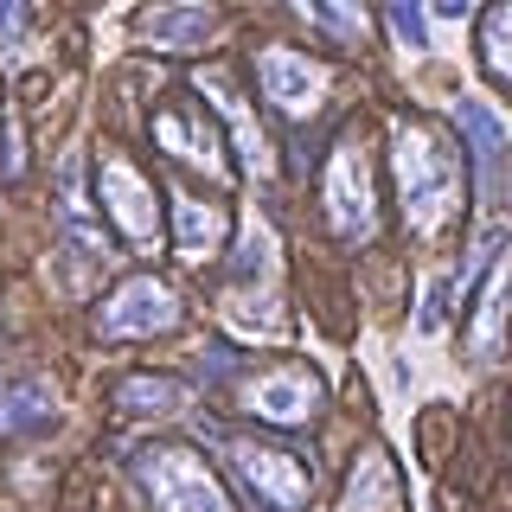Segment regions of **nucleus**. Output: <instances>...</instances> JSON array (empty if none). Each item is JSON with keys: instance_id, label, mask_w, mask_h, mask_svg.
<instances>
[{"instance_id": "obj_8", "label": "nucleus", "mask_w": 512, "mask_h": 512, "mask_svg": "<svg viewBox=\"0 0 512 512\" xmlns=\"http://www.w3.org/2000/svg\"><path fill=\"white\" fill-rule=\"evenodd\" d=\"M327 218L340 237H372L378 231V199H372V167L359 141H340L327 167Z\"/></svg>"}, {"instance_id": "obj_9", "label": "nucleus", "mask_w": 512, "mask_h": 512, "mask_svg": "<svg viewBox=\"0 0 512 512\" xmlns=\"http://www.w3.org/2000/svg\"><path fill=\"white\" fill-rule=\"evenodd\" d=\"M340 512H404V474H397V461H391L384 442H365L359 455H352Z\"/></svg>"}, {"instance_id": "obj_13", "label": "nucleus", "mask_w": 512, "mask_h": 512, "mask_svg": "<svg viewBox=\"0 0 512 512\" xmlns=\"http://www.w3.org/2000/svg\"><path fill=\"white\" fill-rule=\"evenodd\" d=\"M173 244H180L186 263H205V256H218L224 244V205H205V199H173Z\"/></svg>"}, {"instance_id": "obj_18", "label": "nucleus", "mask_w": 512, "mask_h": 512, "mask_svg": "<svg viewBox=\"0 0 512 512\" xmlns=\"http://www.w3.org/2000/svg\"><path fill=\"white\" fill-rule=\"evenodd\" d=\"M180 378H122L116 384V410H128V416H167V410H180Z\"/></svg>"}, {"instance_id": "obj_1", "label": "nucleus", "mask_w": 512, "mask_h": 512, "mask_svg": "<svg viewBox=\"0 0 512 512\" xmlns=\"http://www.w3.org/2000/svg\"><path fill=\"white\" fill-rule=\"evenodd\" d=\"M391 160H397V192H404V224L410 237H442L448 218L461 212V167L442 148V135L423 116L391 122Z\"/></svg>"}, {"instance_id": "obj_4", "label": "nucleus", "mask_w": 512, "mask_h": 512, "mask_svg": "<svg viewBox=\"0 0 512 512\" xmlns=\"http://www.w3.org/2000/svg\"><path fill=\"white\" fill-rule=\"evenodd\" d=\"M173 327H180V295L160 276H128L96 308V333L103 340H154V333H173Z\"/></svg>"}, {"instance_id": "obj_12", "label": "nucleus", "mask_w": 512, "mask_h": 512, "mask_svg": "<svg viewBox=\"0 0 512 512\" xmlns=\"http://www.w3.org/2000/svg\"><path fill=\"white\" fill-rule=\"evenodd\" d=\"M154 141H160V148H167L173 160H180V167H205V173H212V180L224 173L212 122H205L199 109H186V103H167V109H160V116H154Z\"/></svg>"}, {"instance_id": "obj_6", "label": "nucleus", "mask_w": 512, "mask_h": 512, "mask_svg": "<svg viewBox=\"0 0 512 512\" xmlns=\"http://www.w3.org/2000/svg\"><path fill=\"white\" fill-rule=\"evenodd\" d=\"M256 84H263V96L288 122H301V116H314L320 96H327V64L295 52V45H263V52H256Z\"/></svg>"}, {"instance_id": "obj_5", "label": "nucleus", "mask_w": 512, "mask_h": 512, "mask_svg": "<svg viewBox=\"0 0 512 512\" xmlns=\"http://www.w3.org/2000/svg\"><path fill=\"white\" fill-rule=\"evenodd\" d=\"M231 461H237L244 487L263 506H276V512H301V506H308V493H314V461L308 455L276 448V442H237Z\"/></svg>"}, {"instance_id": "obj_11", "label": "nucleus", "mask_w": 512, "mask_h": 512, "mask_svg": "<svg viewBox=\"0 0 512 512\" xmlns=\"http://www.w3.org/2000/svg\"><path fill=\"white\" fill-rule=\"evenodd\" d=\"M58 224L84 263H109V237L84 199V154H64V167H58Z\"/></svg>"}, {"instance_id": "obj_16", "label": "nucleus", "mask_w": 512, "mask_h": 512, "mask_svg": "<svg viewBox=\"0 0 512 512\" xmlns=\"http://www.w3.org/2000/svg\"><path fill=\"white\" fill-rule=\"evenodd\" d=\"M500 314H506V269H500V256H493V263H487V282H480L474 327H468L474 359H493V352H500Z\"/></svg>"}, {"instance_id": "obj_23", "label": "nucleus", "mask_w": 512, "mask_h": 512, "mask_svg": "<svg viewBox=\"0 0 512 512\" xmlns=\"http://www.w3.org/2000/svg\"><path fill=\"white\" fill-rule=\"evenodd\" d=\"M13 20H20V13H13V7H0V32H13Z\"/></svg>"}, {"instance_id": "obj_2", "label": "nucleus", "mask_w": 512, "mask_h": 512, "mask_svg": "<svg viewBox=\"0 0 512 512\" xmlns=\"http://www.w3.org/2000/svg\"><path fill=\"white\" fill-rule=\"evenodd\" d=\"M135 480H141V493L154 500V512H231L224 480L205 468L192 448H180V442L141 448V455H135Z\"/></svg>"}, {"instance_id": "obj_10", "label": "nucleus", "mask_w": 512, "mask_h": 512, "mask_svg": "<svg viewBox=\"0 0 512 512\" xmlns=\"http://www.w3.org/2000/svg\"><path fill=\"white\" fill-rule=\"evenodd\" d=\"M455 122H461V135H468V148H474L480 199L500 205V192H506V128L493 122V109H487V103H468V96L455 103Z\"/></svg>"}, {"instance_id": "obj_7", "label": "nucleus", "mask_w": 512, "mask_h": 512, "mask_svg": "<svg viewBox=\"0 0 512 512\" xmlns=\"http://www.w3.org/2000/svg\"><path fill=\"white\" fill-rule=\"evenodd\" d=\"M244 404L256 423H276V429H295L327 404V384H320L314 365H276V372L250 378L244 384Z\"/></svg>"}, {"instance_id": "obj_3", "label": "nucleus", "mask_w": 512, "mask_h": 512, "mask_svg": "<svg viewBox=\"0 0 512 512\" xmlns=\"http://www.w3.org/2000/svg\"><path fill=\"white\" fill-rule=\"evenodd\" d=\"M96 199H103V212L109 224L128 237L135 250H148L154 237H160V205H154V180L135 167L128 154L109 148L103 160H96Z\"/></svg>"}, {"instance_id": "obj_19", "label": "nucleus", "mask_w": 512, "mask_h": 512, "mask_svg": "<svg viewBox=\"0 0 512 512\" xmlns=\"http://www.w3.org/2000/svg\"><path fill=\"white\" fill-rule=\"evenodd\" d=\"M480 32H487V39H480V52H487V77H493V84H506V77H512V58H506L512 7H487V13H480Z\"/></svg>"}, {"instance_id": "obj_21", "label": "nucleus", "mask_w": 512, "mask_h": 512, "mask_svg": "<svg viewBox=\"0 0 512 512\" xmlns=\"http://www.w3.org/2000/svg\"><path fill=\"white\" fill-rule=\"evenodd\" d=\"M263 237H244V244H237V276H256V269H263Z\"/></svg>"}, {"instance_id": "obj_17", "label": "nucleus", "mask_w": 512, "mask_h": 512, "mask_svg": "<svg viewBox=\"0 0 512 512\" xmlns=\"http://www.w3.org/2000/svg\"><path fill=\"white\" fill-rule=\"evenodd\" d=\"M52 423V391L39 378L26 384H0V436H26V429Z\"/></svg>"}, {"instance_id": "obj_22", "label": "nucleus", "mask_w": 512, "mask_h": 512, "mask_svg": "<svg viewBox=\"0 0 512 512\" xmlns=\"http://www.w3.org/2000/svg\"><path fill=\"white\" fill-rule=\"evenodd\" d=\"M442 308H448V282L429 288V308H423V333H436L442 327Z\"/></svg>"}, {"instance_id": "obj_14", "label": "nucleus", "mask_w": 512, "mask_h": 512, "mask_svg": "<svg viewBox=\"0 0 512 512\" xmlns=\"http://www.w3.org/2000/svg\"><path fill=\"white\" fill-rule=\"evenodd\" d=\"M205 32H212V13L205 7H154V13H141V39H154L160 52H186V45H199Z\"/></svg>"}, {"instance_id": "obj_20", "label": "nucleus", "mask_w": 512, "mask_h": 512, "mask_svg": "<svg viewBox=\"0 0 512 512\" xmlns=\"http://www.w3.org/2000/svg\"><path fill=\"white\" fill-rule=\"evenodd\" d=\"M391 32H397V39H404L410 45V52H423V13H416V7H391Z\"/></svg>"}, {"instance_id": "obj_15", "label": "nucleus", "mask_w": 512, "mask_h": 512, "mask_svg": "<svg viewBox=\"0 0 512 512\" xmlns=\"http://www.w3.org/2000/svg\"><path fill=\"white\" fill-rule=\"evenodd\" d=\"M199 96H212V109H218V116H224V122L237 128V148H244V160H250V167H263V128L250 122L244 96H237L231 84H224L218 71H199Z\"/></svg>"}]
</instances>
